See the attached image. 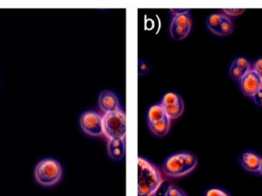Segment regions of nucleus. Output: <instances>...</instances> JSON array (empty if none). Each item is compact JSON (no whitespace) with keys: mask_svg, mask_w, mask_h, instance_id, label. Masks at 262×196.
<instances>
[{"mask_svg":"<svg viewBox=\"0 0 262 196\" xmlns=\"http://www.w3.org/2000/svg\"><path fill=\"white\" fill-rule=\"evenodd\" d=\"M162 182V175L157 167L145 158H138L139 196L154 195Z\"/></svg>","mask_w":262,"mask_h":196,"instance_id":"f257e3e1","label":"nucleus"},{"mask_svg":"<svg viewBox=\"0 0 262 196\" xmlns=\"http://www.w3.org/2000/svg\"><path fill=\"white\" fill-rule=\"evenodd\" d=\"M198 159L193 153L183 151L168 156L162 165L166 176L179 178L192 172L198 165Z\"/></svg>","mask_w":262,"mask_h":196,"instance_id":"f03ea898","label":"nucleus"},{"mask_svg":"<svg viewBox=\"0 0 262 196\" xmlns=\"http://www.w3.org/2000/svg\"><path fill=\"white\" fill-rule=\"evenodd\" d=\"M63 176V168L59 161L47 158L38 162L35 167L34 177L36 182L44 188L57 185Z\"/></svg>","mask_w":262,"mask_h":196,"instance_id":"7ed1b4c3","label":"nucleus"},{"mask_svg":"<svg viewBox=\"0 0 262 196\" xmlns=\"http://www.w3.org/2000/svg\"><path fill=\"white\" fill-rule=\"evenodd\" d=\"M104 133L108 139H125L126 116L120 108L105 113L102 118Z\"/></svg>","mask_w":262,"mask_h":196,"instance_id":"20e7f679","label":"nucleus"},{"mask_svg":"<svg viewBox=\"0 0 262 196\" xmlns=\"http://www.w3.org/2000/svg\"><path fill=\"white\" fill-rule=\"evenodd\" d=\"M148 124L155 136L162 137L168 134L171 128V119L167 116L160 104L152 105L148 110Z\"/></svg>","mask_w":262,"mask_h":196,"instance_id":"39448f33","label":"nucleus"},{"mask_svg":"<svg viewBox=\"0 0 262 196\" xmlns=\"http://www.w3.org/2000/svg\"><path fill=\"white\" fill-rule=\"evenodd\" d=\"M79 122L82 131L89 136L98 137L104 133L102 118L96 112H85L81 116Z\"/></svg>","mask_w":262,"mask_h":196,"instance_id":"423d86ee","label":"nucleus"},{"mask_svg":"<svg viewBox=\"0 0 262 196\" xmlns=\"http://www.w3.org/2000/svg\"><path fill=\"white\" fill-rule=\"evenodd\" d=\"M192 27V19L189 13L173 17L170 25V34L174 40L180 41L189 35Z\"/></svg>","mask_w":262,"mask_h":196,"instance_id":"0eeeda50","label":"nucleus"},{"mask_svg":"<svg viewBox=\"0 0 262 196\" xmlns=\"http://www.w3.org/2000/svg\"><path fill=\"white\" fill-rule=\"evenodd\" d=\"M160 105L171 119L180 117L185 108L181 96L173 92H168L164 95Z\"/></svg>","mask_w":262,"mask_h":196,"instance_id":"6e6552de","label":"nucleus"},{"mask_svg":"<svg viewBox=\"0 0 262 196\" xmlns=\"http://www.w3.org/2000/svg\"><path fill=\"white\" fill-rule=\"evenodd\" d=\"M242 93L248 97H252L262 87V79L252 68L240 80Z\"/></svg>","mask_w":262,"mask_h":196,"instance_id":"1a4fd4ad","label":"nucleus"},{"mask_svg":"<svg viewBox=\"0 0 262 196\" xmlns=\"http://www.w3.org/2000/svg\"><path fill=\"white\" fill-rule=\"evenodd\" d=\"M261 156L252 151H245L240 156L241 165L248 172L259 174Z\"/></svg>","mask_w":262,"mask_h":196,"instance_id":"9d476101","label":"nucleus"},{"mask_svg":"<svg viewBox=\"0 0 262 196\" xmlns=\"http://www.w3.org/2000/svg\"><path fill=\"white\" fill-rule=\"evenodd\" d=\"M99 105L104 113H110L119 108V99L113 92L105 90L99 95Z\"/></svg>","mask_w":262,"mask_h":196,"instance_id":"9b49d317","label":"nucleus"},{"mask_svg":"<svg viewBox=\"0 0 262 196\" xmlns=\"http://www.w3.org/2000/svg\"><path fill=\"white\" fill-rule=\"evenodd\" d=\"M251 69V63L245 58H237L230 67V76L233 80L240 81Z\"/></svg>","mask_w":262,"mask_h":196,"instance_id":"f8f14e48","label":"nucleus"},{"mask_svg":"<svg viewBox=\"0 0 262 196\" xmlns=\"http://www.w3.org/2000/svg\"><path fill=\"white\" fill-rule=\"evenodd\" d=\"M125 139H110L107 145L108 156L115 161H119L125 153Z\"/></svg>","mask_w":262,"mask_h":196,"instance_id":"ddd939ff","label":"nucleus"},{"mask_svg":"<svg viewBox=\"0 0 262 196\" xmlns=\"http://www.w3.org/2000/svg\"><path fill=\"white\" fill-rule=\"evenodd\" d=\"M234 24H233L231 18L223 14L222 21H221L220 25H219L217 31H216L215 35L222 36V37L230 36L234 31Z\"/></svg>","mask_w":262,"mask_h":196,"instance_id":"4468645a","label":"nucleus"},{"mask_svg":"<svg viewBox=\"0 0 262 196\" xmlns=\"http://www.w3.org/2000/svg\"><path fill=\"white\" fill-rule=\"evenodd\" d=\"M222 16H223V13H214V14L208 16L207 19V27H208V30L214 34H215L216 31L220 25Z\"/></svg>","mask_w":262,"mask_h":196,"instance_id":"2eb2a0df","label":"nucleus"},{"mask_svg":"<svg viewBox=\"0 0 262 196\" xmlns=\"http://www.w3.org/2000/svg\"><path fill=\"white\" fill-rule=\"evenodd\" d=\"M203 196H231L228 191L219 187H210L204 192Z\"/></svg>","mask_w":262,"mask_h":196,"instance_id":"dca6fc26","label":"nucleus"},{"mask_svg":"<svg viewBox=\"0 0 262 196\" xmlns=\"http://www.w3.org/2000/svg\"><path fill=\"white\" fill-rule=\"evenodd\" d=\"M165 196H188L186 193L176 185H170Z\"/></svg>","mask_w":262,"mask_h":196,"instance_id":"f3484780","label":"nucleus"},{"mask_svg":"<svg viewBox=\"0 0 262 196\" xmlns=\"http://www.w3.org/2000/svg\"><path fill=\"white\" fill-rule=\"evenodd\" d=\"M245 9H223L222 12L223 14L228 17H234V16H241L242 13H245Z\"/></svg>","mask_w":262,"mask_h":196,"instance_id":"a211bd4d","label":"nucleus"},{"mask_svg":"<svg viewBox=\"0 0 262 196\" xmlns=\"http://www.w3.org/2000/svg\"><path fill=\"white\" fill-rule=\"evenodd\" d=\"M254 103L262 107V87L251 97Z\"/></svg>","mask_w":262,"mask_h":196,"instance_id":"6ab92c4d","label":"nucleus"},{"mask_svg":"<svg viewBox=\"0 0 262 196\" xmlns=\"http://www.w3.org/2000/svg\"><path fill=\"white\" fill-rule=\"evenodd\" d=\"M252 69L262 79V59H259L258 60L254 63Z\"/></svg>","mask_w":262,"mask_h":196,"instance_id":"aec40b11","label":"nucleus"},{"mask_svg":"<svg viewBox=\"0 0 262 196\" xmlns=\"http://www.w3.org/2000/svg\"><path fill=\"white\" fill-rule=\"evenodd\" d=\"M170 13L174 16L178 15L184 14V13H189L188 9H171L169 10Z\"/></svg>","mask_w":262,"mask_h":196,"instance_id":"412c9836","label":"nucleus"},{"mask_svg":"<svg viewBox=\"0 0 262 196\" xmlns=\"http://www.w3.org/2000/svg\"><path fill=\"white\" fill-rule=\"evenodd\" d=\"M259 175H260V176H262V171H260V173H259Z\"/></svg>","mask_w":262,"mask_h":196,"instance_id":"4be33fe9","label":"nucleus"}]
</instances>
